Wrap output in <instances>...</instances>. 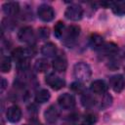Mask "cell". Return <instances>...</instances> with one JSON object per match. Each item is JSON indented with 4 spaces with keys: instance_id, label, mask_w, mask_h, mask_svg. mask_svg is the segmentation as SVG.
Wrapping results in <instances>:
<instances>
[{
    "instance_id": "cb8c5ba5",
    "label": "cell",
    "mask_w": 125,
    "mask_h": 125,
    "mask_svg": "<svg viewBox=\"0 0 125 125\" xmlns=\"http://www.w3.org/2000/svg\"><path fill=\"white\" fill-rule=\"evenodd\" d=\"M64 23L62 21H58L54 26V34L57 38H61L64 32Z\"/></svg>"
},
{
    "instance_id": "f546056e",
    "label": "cell",
    "mask_w": 125,
    "mask_h": 125,
    "mask_svg": "<svg viewBox=\"0 0 125 125\" xmlns=\"http://www.w3.org/2000/svg\"><path fill=\"white\" fill-rule=\"evenodd\" d=\"M6 85H7V83H6V80L4 79V78H2V91L6 88Z\"/></svg>"
},
{
    "instance_id": "9a60e30c",
    "label": "cell",
    "mask_w": 125,
    "mask_h": 125,
    "mask_svg": "<svg viewBox=\"0 0 125 125\" xmlns=\"http://www.w3.org/2000/svg\"><path fill=\"white\" fill-rule=\"evenodd\" d=\"M28 57H30V56H29V53H28L27 49L18 47V48L14 49L12 51V58L14 60H16L17 62H20V61L24 60V59H28Z\"/></svg>"
},
{
    "instance_id": "ffe728a7",
    "label": "cell",
    "mask_w": 125,
    "mask_h": 125,
    "mask_svg": "<svg viewBox=\"0 0 125 125\" xmlns=\"http://www.w3.org/2000/svg\"><path fill=\"white\" fill-rule=\"evenodd\" d=\"M49 62L46 59H38L34 63V68L38 72H44L48 69Z\"/></svg>"
},
{
    "instance_id": "7402d4cb",
    "label": "cell",
    "mask_w": 125,
    "mask_h": 125,
    "mask_svg": "<svg viewBox=\"0 0 125 125\" xmlns=\"http://www.w3.org/2000/svg\"><path fill=\"white\" fill-rule=\"evenodd\" d=\"M11 67H12V62H11V59L8 58V57H4L2 60H1V65H0V68H1V71L3 73H7L11 70Z\"/></svg>"
},
{
    "instance_id": "603a6c76",
    "label": "cell",
    "mask_w": 125,
    "mask_h": 125,
    "mask_svg": "<svg viewBox=\"0 0 125 125\" xmlns=\"http://www.w3.org/2000/svg\"><path fill=\"white\" fill-rule=\"evenodd\" d=\"M111 104H112V97L109 94L105 93L103 96V99H102L101 104H100V107H101V109H105L108 106H110Z\"/></svg>"
},
{
    "instance_id": "30bf717a",
    "label": "cell",
    "mask_w": 125,
    "mask_h": 125,
    "mask_svg": "<svg viewBox=\"0 0 125 125\" xmlns=\"http://www.w3.org/2000/svg\"><path fill=\"white\" fill-rule=\"evenodd\" d=\"M44 117L47 123L54 124L60 117V111L56 105H50L44 112Z\"/></svg>"
},
{
    "instance_id": "484cf974",
    "label": "cell",
    "mask_w": 125,
    "mask_h": 125,
    "mask_svg": "<svg viewBox=\"0 0 125 125\" xmlns=\"http://www.w3.org/2000/svg\"><path fill=\"white\" fill-rule=\"evenodd\" d=\"M18 69L21 70V71H25L28 69L29 67V60L28 59H24V60H21L20 62H18Z\"/></svg>"
},
{
    "instance_id": "7a4b0ae2",
    "label": "cell",
    "mask_w": 125,
    "mask_h": 125,
    "mask_svg": "<svg viewBox=\"0 0 125 125\" xmlns=\"http://www.w3.org/2000/svg\"><path fill=\"white\" fill-rule=\"evenodd\" d=\"M18 38L21 42L33 45V43L35 42V34H34L32 27L24 26L21 28L18 32Z\"/></svg>"
},
{
    "instance_id": "f1b7e54d",
    "label": "cell",
    "mask_w": 125,
    "mask_h": 125,
    "mask_svg": "<svg viewBox=\"0 0 125 125\" xmlns=\"http://www.w3.org/2000/svg\"><path fill=\"white\" fill-rule=\"evenodd\" d=\"M78 117H79V115L77 113H73V114H70L69 115V119L70 120H77Z\"/></svg>"
},
{
    "instance_id": "2e32d148",
    "label": "cell",
    "mask_w": 125,
    "mask_h": 125,
    "mask_svg": "<svg viewBox=\"0 0 125 125\" xmlns=\"http://www.w3.org/2000/svg\"><path fill=\"white\" fill-rule=\"evenodd\" d=\"M41 53L43 56L47 57V58H51V57H54L56 54H57V46L52 43V42H49V43H46L42 46L41 48Z\"/></svg>"
},
{
    "instance_id": "4dcf8cb0",
    "label": "cell",
    "mask_w": 125,
    "mask_h": 125,
    "mask_svg": "<svg viewBox=\"0 0 125 125\" xmlns=\"http://www.w3.org/2000/svg\"><path fill=\"white\" fill-rule=\"evenodd\" d=\"M121 56H122V57L125 59V47H124V48L121 50Z\"/></svg>"
},
{
    "instance_id": "9c48e42d",
    "label": "cell",
    "mask_w": 125,
    "mask_h": 125,
    "mask_svg": "<svg viewBox=\"0 0 125 125\" xmlns=\"http://www.w3.org/2000/svg\"><path fill=\"white\" fill-rule=\"evenodd\" d=\"M110 87L116 93H120L125 88V78L121 74L114 75L110 78Z\"/></svg>"
},
{
    "instance_id": "7c38bea8",
    "label": "cell",
    "mask_w": 125,
    "mask_h": 125,
    "mask_svg": "<svg viewBox=\"0 0 125 125\" xmlns=\"http://www.w3.org/2000/svg\"><path fill=\"white\" fill-rule=\"evenodd\" d=\"M2 10L7 16H16L20 12V5L18 2H6L2 6Z\"/></svg>"
},
{
    "instance_id": "52a82bcc",
    "label": "cell",
    "mask_w": 125,
    "mask_h": 125,
    "mask_svg": "<svg viewBox=\"0 0 125 125\" xmlns=\"http://www.w3.org/2000/svg\"><path fill=\"white\" fill-rule=\"evenodd\" d=\"M45 81L54 90H60V89L63 88L64 85H65V81L62 77H60V76H58L57 74H54V73L48 74L46 76Z\"/></svg>"
},
{
    "instance_id": "44dd1931",
    "label": "cell",
    "mask_w": 125,
    "mask_h": 125,
    "mask_svg": "<svg viewBox=\"0 0 125 125\" xmlns=\"http://www.w3.org/2000/svg\"><path fill=\"white\" fill-rule=\"evenodd\" d=\"M81 104L85 107H91L96 104L95 98L90 94H84L81 98Z\"/></svg>"
},
{
    "instance_id": "8992f818",
    "label": "cell",
    "mask_w": 125,
    "mask_h": 125,
    "mask_svg": "<svg viewBox=\"0 0 125 125\" xmlns=\"http://www.w3.org/2000/svg\"><path fill=\"white\" fill-rule=\"evenodd\" d=\"M75 98L73 95L68 93H63L58 98L59 105L63 109H71L75 105Z\"/></svg>"
},
{
    "instance_id": "4316f807",
    "label": "cell",
    "mask_w": 125,
    "mask_h": 125,
    "mask_svg": "<svg viewBox=\"0 0 125 125\" xmlns=\"http://www.w3.org/2000/svg\"><path fill=\"white\" fill-rule=\"evenodd\" d=\"M98 120L97 118V115L94 114V113H88L85 115V118H84V121L86 123V125H92L94 123H96Z\"/></svg>"
},
{
    "instance_id": "8fae6325",
    "label": "cell",
    "mask_w": 125,
    "mask_h": 125,
    "mask_svg": "<svg viewBox=\"0 0 125 125\" xmlns=\"http://www.w3.org/2000/svg\"><path fill=\"white\" fill-rule=\"evenodd\" d=\"M90 89L94 94L102 95V94H105V92L107 90V86H106V84L104 80L98 79V80H94L91 83Z\"/></svg>"
},
{
    "instance_id": "4fadbf2b",
    "label": "cell",
    "mask_w": 125,
    "mask_h": 125,
    "mask_svg": "<svg viewBox=\"0 0 125 125\" xmlns=\"http://www.w3.org/2000/svg\"><path fill=\"white\" fill-rule=\"evenodd\" d=\"M100 52L106 57H113L117 53V46L114 43H105L100 49Z\"/></svg>"
},
{
    "instance_id": "5b68a950",
    "label": "cell",
    "mask_w": 125,
    "mask_h": 125,
    "mask_svg": "<svg viewBox=\"0 0 125 125\" xmlns=\"http://www.w3.org/2000/svg\"><path fill=\"white\" fill-rule=\"evenodd\" d=\"M80 34V27L78 25H70L67 27L66 32H65V39H64V44L67 46H72L76 39L78 38Z\"/></svg>"
},
{
    "instance_id": "d4e9b609",
    "label": "cell",
    "mask_w": 125,
    "mask_h": 125,
    "mask_svg": "<svg viewBox=\"0 0 125 125\" xmlns=\"http://www.w3.org/2000/svg\"><path fill=\"white\" fill-rule=\"evenodd\" d=\"M70 89L75 92V93H83L84 92V85L82 82H79V81H76V82H73L71 85H70Z\"/></svg>"
},
{
    "instance_id": "5bb4252c",
    "label": "cell",
    "mask_w": 125,
    "mask_h": 125,
    "mask_svg": "<svg viewBox=\"0 0 125 125\" xmlns=\"http://www.w3.org/2000/svg\"><path fill=\"white\" fill-rule=\"evenodd\" d=\"M53 68L58 71V72H62L66 69L67 67V62L66 60L63 58V57H56L54 60H53Z\"/></svg>"
},
{
    "instance_id": "e0dca14e",
    "label": "cell",
    "mask_w": 125,
    "mask_h": 125,
    "mask_svg": "<svg viewBox=\"0 0 125 125\" xmlns=\"http://www.w3.org/2000/svg\"><path fill=\"white\" fill-rule=\"evenodd\" d=\"M89 42H90L91 47H93V48H95V49H100V48L104 44V38H103L101 35L97 34V33H94V34H92V35L90 36Z\"/></svg>"
},
{
    "instance_id": "3957f363",
    "label": "cell",
    "mask_w": 125,
    "mask_h": 125,
    "mask_svg": "<svg viewBox=\"0 0 125 125\" xmlns=\"http://www.w3.org/2000/svg\"><path fill=\"white\" fill-rule=\"evenodd\" d=\"M37 15H38V18L41 21H47V22L51 21L55 18V12H54L53 8L50 5H47V4H42L38 7Z\"/></svg>"
},
{
    "instance_id": "d6a6232c",
    "label": "cell",
    "mask_w": 125,
    "mask_h": 125,
    "mask_svg": "<svg viewBox=\"0 0 125 125\" xmlns=\"http://www.w3.org/2000/svg\"><path fill=\"white\" fill-rule=\"evenodd\" d=\"M25 125H27V124H25Z\"/></svg>"
},
{
    "instance_id": "ba28073f",
    "label": "cell",
    "mask_w": 125,
    "mask_h": 125,
    "mask_svg": "<svg viewBox=\"0 0 125 125\" xmlns=\"http://www.w3.org/2000/svg\"><path fill=\"white\" fill-rule=\"evenodd\" d=\"M6 117L8 121L12 123H17L21 118V109L18 105H12L7 109Z\"/></svg>"
},
{
    "instance_id": "1f68e13d",
    "label": "cell",
    "mask_w": 125,
    "mask_h": 125,
    "mask_svg": "<svg viewBox=\"0 0 125 125\" xmlns=\"http://www.w3.org/2000/svg\"><path fill=\"white\" fill-rule=\"evenodd\" d=\"M80 125H85V124H80Z\"/></svg>"
},
{
    "instance_id": "6da1fadb",
    "label": "cell",
    "mask_w": 125,
    "mask_h": 125,
    "mask_svg": "<svg viewBox=\"0 0 125 125\" xmlns=\"http://www.w3.org/2000/svg\"><path fill=\"white\" fill-rule=\"evenodd\" d=\"M73 75L79 82H86L91 78L92 70L89 64L83 62H79L73 66Z\"/></svg>"
},
{
    "instance_id": "d6986e66",
    "label": "cell",
    "mask_w": 125,
    "mask_h": 125,
    "mask_svg": "<svg viewBox=\"0 0 125 125\" xmlns=\"http://www.w3.org/2000/svg\"><path fill=\"white\" fill-rule=\"evenodd\" d=\"M111 9H112V12L116 16H124L125 15V2L124 1L113 2Z\"/></svg>"
},
{
    "instance_id": "83f0119b",
    "label": "cell",
    "mask_w": 125,
    "mask_h": 125,
    "mask_svg": "<svg viewBox=\"0 0 125 125\" xmlns=\"http://www.w3.org/2000/svg\"><path fill=\"white\" fill-rule=\"evenodd\" d=\"M38 35L42 40H45V39L49 38V35H50L49 28L48 27H40L38 29Z\"/></svg>"
},
{
    "instance_id": "277c9868",
    "label": "cell",
    "mask_w": 125,
    "mask_h": 125,
    "mask_svg": "<svg viewBox=\"0 0 125 125\" xmlns=\"http://www.w3.org/2000/svg\"><path fill=\"white\" fill-rule=\"evenodd\" d=\"M64 16L66 19L70 21H79L82 19L83 16V9L79 5H70L66 8Z\"/></svg>"
},
{
    "instance_id": "ac0fdd59",
    "label": "cell",
    "mask_w": 125,
    "mask_h": 125,
    "mask_svg": "<svg viewBox=\"0 0 125 125\" xmlns=\"http://www.w3.org/2000/svg\"><path fill=\"white\" fill-rule=\"evenodd\" d=\"M50 97H51L50 92L46 89H42V90H40L36 93L35 102H37L39 104H44V103H46L50 100Z\"/></svg>"
}]
</instances>
